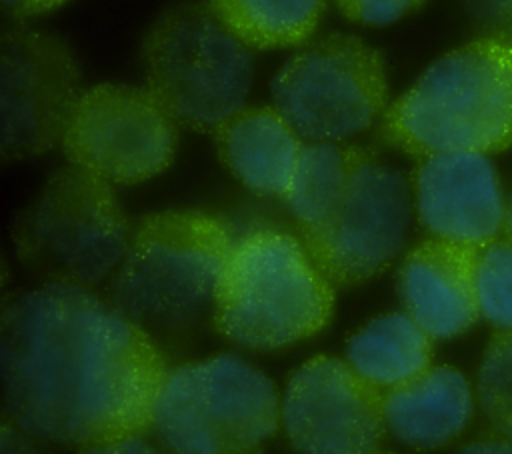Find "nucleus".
<instances>
[{"instance_id": "obj_20", "label": "nucleus", "mask_w": 512, "mask_h": 454, "mask_svg": "<svg viewBox=\"0 0 512 454\" xmlns=\"http://www.w3.org/2000/svg\"><path fill=\"white\" fill-rule=\"evenodd\" d=\"M480 314L498 330H512V238L482 246L476 264Z\"/></svg>"}, {"instance_id": "obj_18", "label": "nucleus", "mask_w": 512, "mask_h": 454, "mask_svg": "<svg viewBox=\"0 0 512 454\" xmlns=\"http://www.w3.org/2000/svg\"><path fill=\"white\" fill-rule=\"evenodd\" d=\"M250 48H286L308 42L326 0H208Z\"/></svg>"}, {"instance_id": "obj_19", "label": "nucleus", "mask_w": 512, "mask_h": 454, "mask_svg": "<svg viewBox=\"0 0 512 454\" xmlns=\"http://www.w3.org/2000/svg\"><path fill=\"white\" fill-rule=\"evenodd\" d=\"M476 396L496 434L512 438V330H498L478 368Z\"/></svg>"}, {"instance_id": "obj_10", "label": "nucleus", "mask_w": 512, "mask_h": 454, "mask_svg": "<svg viewBox=\"0 0 512 454\" xmlns=\"http://www.w3.org/2000/svg\"><path fill=\"white\" fill-rule=\"evenodd\" d=\"M176 126L146 88L96 84L82 92L62 148L70 164L108 184H140L170 166Z\"/></svg>"}, {"instance_id": "obj_5", "label": "nucleus", "mask_w": 512, "mask_h": 454, "mask_svg": "<svg viewBox=\"0 0 512 454\" xmlns=\"http://www.w3.org/2000/svg\"><path fill=\"white\" fill-rule=\"evenodd\" d=\"M334 310V286L300 238L254 228L232 242L212 310L214 328L248 350H278L318 334Z\"/></svg>"}, {"instance_id": "obj_27", "label": "nucleus", "mask_w": 512, "mask_h": 454, "mask_svg": "<svg viewBox=\"0 0 512 454\" xmlns=\"http://www.w3.org/2000/svg\"><path fill=\"white\" fill-rule=\"evenodd\" d=\"M504 236L512 238V196L506 200V220H504Z\"/></svg>"}, {"instance_id": "obj_22", "label": "nucleus", "mask_w": 512, "mask_h": 454, "mask_svg": "<svg viewBox=\"0 0 512 454\" xmlns=\"http://www.w3.org/2000/svg\"><path fill=\"white\" fill-rule=\"evenodd\" d=\"M0 450L2 454H40L34 444V438L20 430L8 418L2 420V436H0Z\"/></svg>"}, {"instance_id": "obj_26", "label": "nucleus", "mask_w": 512, "mask_h": 454, "mask_svg": "<svg viewBox=\"0 0 512 454\" xmlns=\"http://www.w3.org/2000/svg\"><path fill=\"white\" fill-rule=\"evenodd\" d=\"M500 6H502L504 22H506V32H500V34H504L512 40V0H500Z\"/></svg>"}, {"instance_id": "obj_25", "label": "nucleus", "mask_w": 512, "mask_h": 454, "mask_svg": "<svg viewBox=\"0 0 512 454\" xmlns=\"http://www.w3.org/2000/svg\"><path fill=\"white\" fill-rule=\"evenodd\" d=\"M456 454H512V438L502 434L482 436L464 444Z\"/></svg>"}, {"instance_id": "obj_3", "label": "nucleus", "mask_w": 512, "mask_h": 454, "mask_svg": "<svg viewBox=\"0 0 512 454\" xmlns=\"http://www.w3.org/2000/svg\"><path fill=\"white\" fill-rule=\"evenodd\" d=\"M404 154H496L512 146V40L474 38L434 60L380 118Z\"/></svg>"}, {"instance_id": "obj_11", "label": "nucleus", "mask_w": 512, "mask_h": 454, "mask_svg": "<svg viewBox=\"0 0 512 454\" xmlns=\"http://www.w3.org/2000/svg\"><path fill=\"white\" fill-rule=\"evenodd\" d=\"M82 96L70 48L52 34L10 26L0 44V154L34 158L62 144Z\"/></svg>"}, {"instance_id": "obj_14", "label": "nucleus", "mask_w": 512, "mask_h": 454, "mask_svg": "<svg viewBox=\"0 0 512 454\" xmlns=\"http://www.w3.org/2000/svg\"><path fill=\"white\" fill-rule=\"evenodd\" d=\"M480 248L440 238L418 242L398 266L404 312L432 338H454L482 316L476 290Z\"/></svg>"}, {"instance_id": "obj_12", "label": "nucleus", "mask_w": 512, "mask_h": 454, "mask_svg": "<svg viewBox=\"0 0 512 454\" xmlns=\"http://www.w3.org/2000/svg\"><path fill=\"white\" fill-rule=\"evenodd\" d=\"M280 424L298 454H376L384 394L346 360L318 354L290 374Z\"/></svg>"}, {"instance_id": "obj_16", "label": "nucleus", "mask_w": 512, "mask_h": 454, "mask_svg": "<svg viewBox=\"0 0 512 454\" xmlns=\"http://www.w3.org/2000/svg\"><path fill=\"white\" fill-rule=\"evenodd\" d=\"M472 408L470 382L452 366H428L384 392L386 430L416 450L450 444L466 428Z\"/></svg>"}, {"instance_id": "obj_4", "label": "nucleus", "mask_w": 512, "mask_h": 454, "mask_svg": "<svg viewBox=\"0 0 512 454\" xmlns=\"http://www.w3.org/2000/svg\"><path fill=\"white\" fill-rule=\"evenodd\" d=\"M218 218L196 210L144 216L110 278V302L158 344L188 338L208 316L232 248Z\"/></svg>"}, {"instance_id": "obj_15", "label": "nucleus", "mask_w": 512, "mask_h": 454, "mask_svg": "<svg viewBox=\"0 0 512 454\" xmlns=\"http://www.w3.org/2000/svg\"><path fill=\"white\" fill-rule=\"evenodd\" d=\"M212 136L220 160L248 190L286 198L304 144L274 106H242Z\"/></svg>"}, {"instance_id": "obj_23", "label": "nucleus", "mask_w": 512, "mask_h": 454, "mask_svg": "<svg viewBox=\"0 0 512 454\" xmlns=\"http://www.w3.org/2000/svg\"><path fill=\"white\" fill-rule=\"evenodd\" d=\"M80 454H164V452L154 448L142 436H132V438H124L118 442L84 448Z\"/></svg>"}, {"instance_id": "obj_21", "label": "nucleus", "mask_w": 512, "mask_h": 454, "mask_svg": "<svg viewBox=\"0 0 512 454\" xmlns=\"http://www.w3.org/2000/svg\"><path fill=\"white\" fill-rule=\"evenodd\" d=\"M340 14L362 26H388L416 12L426 0H334Z\"/></svg>"}, {"instance_id": "obj_13", "label": "nucleus", "mask_w": 512, "mask_h": 454, "mask_svg": "<svg viewBox=\"0 0 512 454\" xmlns=\"http://www.w3.org/2000/svg\"><path fill=\"white\" fill-rule=\"evenodd\" d=\"M412 198L418 222L432 238L482 248L504 232L506 200L486 154L420 158L412 174Z\"/></svg>"}, {"instance_id": "obj_7", "label": "nucleus", "mask_w": 512, "mask_h": 454, "mask_svg": "<svg viewBox=\"0 0 512 454\" xmlns=\"http://www.w3.org/2000/svg\"><path fill=\"white\" fill-rule=\"evenodd\" d=\"M280 426L274 382L232 352L168 368L152 412L166 454H262Z\"/></svg>"}, {"instance_id": "obj_17", "label": "nucleus", "mask_w": 512, "mask_h": 454, "mask_svg": "<svg viewBox=\"0 0 512 454\" xmlns=\"http://www.w3.org/2000/svg\"><path fill=\"white\" fill-rule=\"evenodd\" d=\"M430 360L432 338L406 312L380 314L346 340V362L380 390L408 382Z\"/></svg>"}, {"instance_id": "obj_24", "label": "nucleus", "mask_w": 512, "mask_h": 454, "mask_svg": "<svg viewBox=\"0 0 512 454\" xmlns=\"http://www.w3.org/2000/svg\"><path fill=\"white\" fill-rule=\"evenodd\" d=\"M68 0H2V8L12 18H28L50 12Z\"/></svg>"}, {"instance_id": "obj_8", "label": "nucleus", "mask_w": 512, "mask_h": 454, "mask_svg": "<svg viewBox=\"0 0 512 454\" xmlns=\"http://www.w3.org/2000/svg\"><path fill=\"white\" fill-rule=\"evenodd\" d=\"M130 232L112 186L70 164L18 212L12 242L20 264L44 284L92 288L112 278Z\"/></svg>"}, {"instance_id": "obj_6", "label": "nucleus", "mask_w": 512, "mask_h": 454, "mask_svg": "<svg viewBox=\"0 0 512 454\" xmlns=\"http://www.w3.org/2000/svg\"><path fill=\"white\" fill-rule=\"evenodd\" d=\"M146 90L184 128L214 132L252 86V48L206 2L162 12L142 40Z\"/></svg>"}, {"instance_id": "obj_9", "label": "nucleus", "mask_w": 512, "mask_h": 454, "mask_svg": "<svg viewBox=\"0 0 512 454\" xmlns=\"http://www.w3.org/2000/svg\"><path fill=\"white\" fill-rule=\"evenodd\" d=\"M270 94L300 138L346 142L386 112V66L360 36L334 32L304 42L272 78Z\"/></svg>"}, {"instance_id": "obj_1", "label": "nucleus", "mask_w": 512, "mask_h": 454, "mask_svg": "<svg viewBox=\"0 0 512 454\" xmlns=\"http://www.w3.org/2000/svg\"><path fill=\"white\" fill-rule=\"evenodd\" d=\"M4 418L34 440L92 448L152 428L160 344L90 288L42 284L2 306Z\"/></svg>"}, {"instance_id": "obj_2", "label": "nucleus", "mask_w": 512, "mask_h": 454, "mask_svg": "<svg viewBox=\"0 0 512 454\" xmlns=\"http://www.w3.org/2000/svg\"><path fill=\"white\" fill-rule=\"evenodd\" d=\"M284 200L332 286L382 274L404 248L414 206L412 182L396 166L344 142L304 144Z\"/></svg>"}]
</instances>
